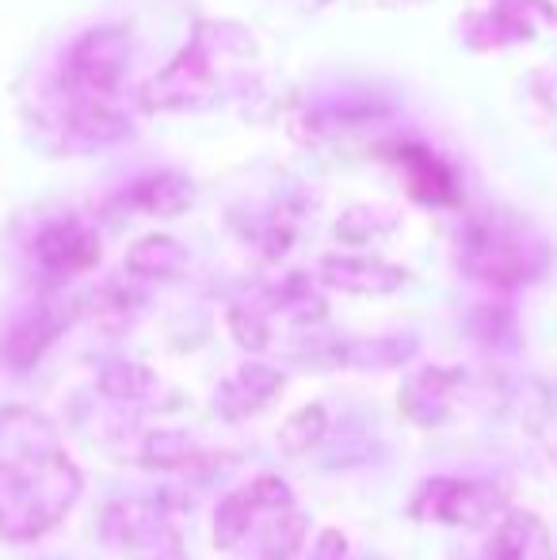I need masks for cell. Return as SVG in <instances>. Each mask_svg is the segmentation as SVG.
<instances>
[{
    "instance_id": "1",
    "label": "cell",
    "mask_w": 557,
    "mask_h": 560,
    "mask_svg": "<svg viewBox=\"0 0 557 560\" xmlns=\"http://www.w3.org/2000/svg\"><path fill=\"white\" fill-rule=\"evenodd\" d=\"M81 492V472L54 428L35 412H0V538L31 541L50 530Z\"/></svg>"
},
{
    "instance_id": "2",
    "label": "cell",
    "mask_w": 557,
    "mask_h": 560,
    "mask_svg": "<svg viewBox=\"0 0 557 560\" xmlns=\"http://www.w3.org/2000/svg\"><path fill=\"white\" fill-rule=\"evenodd\" d=\"M500 495L489 485H469V480H436L420 492L417 515L443 518V523L477 526L497 515Z\"/></svg>"
},
{
    "instance_id": "3",
    "label": "cell",
    "mask_w": 557,
    "mask_h": 560,
    "mask_svg": "<svg viewBox=\"0 0 557 560\" xmlns=\"http://www.w3.org/2000/svg\"><path fill=\"white\" fill-rule=\"evenodd\" d=\"M469 267L489 282H523L531 275L527 267V248L520 244V236H508L500 229H485L469 241Z\"/></svg>"
},
{
    "instance_id": "4",
    "label": "cell",
    "mask_w": 557,
    "mask_h": 560,
    "mask_svg": "<svg viewBox=\"0 0 557 560\" xmlns=\"http://www.w3.org/2000/svg\"><path fill=\"white\" fill-rule=\"evenodd\" d=\"M38 256L54 271H81L100 256V248L81 225H58L38 241Z\"/></svg>"
},
{
    "instance_id": "5",
    "label": "cell",
    "mask_w": 557,
    "mask_h": 560,
    "mask_svg": "<svg viewBox=\"0 0 557 560\" xmlns=\"http://www.w3.org/2000/svg\"><path fill=\"white\" fill-rule=\"evenodd\" d=\"M394 267L382 264H363V259H340V264H328V282L344 290H356V294H379V290H394L402 282L394 279H374V275H386Z\"/></svg>"
},
{
    "instance_id": "6",
    "label": "cell",
    "mask_w": 557,
    "mask_h": 560,
    "mask_svg": "<svg viewBox=\"0 0 557 560\" xmlns=\"http://www.w3.org/2000/svg\"><path fill=\"white\" fill-rule=\"evenodd\" d=\"M527 523L531 518H523V515H512L504 526L497 530V538L489 541V560H531L527 553V546H546L543 541V530L535 534V538H527Z\"/></svg>"
},
{
    "instance_id": "7",
    "label": "cell",
    "mask_w": 557,
    "mask_h": 560,
    "mask_svg": "<svg viewBox=\"0 0 557 560\" xmlns=\"http://www.w3.org/2000/svg\"><path fill=\"white\" fill-rule=\"evenodd\" d=\"M138 252L153 256L149 264H135V271H141V275H176L179 267H184V252H179V244L164 241V236H149V241H141Z\"/></svg>"
},
{
    "instance_id": "8",
    "label": "cell",
    "mask_w": 557,
    "mask_h": 560,
    "mask_svg": "<svg viewBox=\"0 0 557 560\" xmlns=\"http://www.w3.org/2000/svg\"><path fill=\"white\" fill-rule=\"evenodd\" d=\"M313 560H359V557H351L348 541H344L340 534L328 530V534H321L317 549H313Z\"/></svg>"
}]
</instances>
